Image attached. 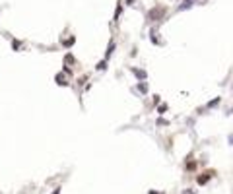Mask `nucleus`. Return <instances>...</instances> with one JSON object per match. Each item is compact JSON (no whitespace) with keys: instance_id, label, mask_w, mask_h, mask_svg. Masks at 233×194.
I'll return each instance as SVG.
<instances>
[{"instance_id":"423d86ee","label":"nucleus","mask_w":233,"mask_h":194,"mask_svg":"<svg viewBox=\"0 0 233 194\" xmlns=\"http://www.w3.org/2000/svg\"><path fill=\"white\" fill-rule=\"evenodd\" d=\"M126 2H128V4H132V2H134V0H126Z\"/></svg>"},{"instance_id":"7ed1b4c3","label":"nucleus","mask_w":233,"mask_h":194,"mask_svg":"<svg viewBox=\"0 0 233 194\" xmlns=\"http://www.w3.org/2000/svg\"><path fill=\"white\" fill-rule=\"evenodd\" d=\"M113 49H115V43H111L109 45V49H107V58L111 56V53H113Z\"/></svg>"},{"instance_id":"20e7f679","label":"nucleus","mask_w":233,"mask_h":194,"mask_svg":"<svg viewBox=\"0 0 233 194\" xmlns=\"http://www.w3.org/2000/svg\"><path fill=\"white\" fill-rule=\"evenodd\" d=\"M105 66H107V62H105V60H101L99 64H97V70H105Z\"/></svg>"},{"instance_id":"f03ea898","label":"nucleus","mask_w":233,"mask_h":194,"mask_svg":"<svg viewBox=\"0 0 233 194\" xmlns=\"http://www.w3.org/2000/svg\"><path fill=\"white\" fill-rule=\"evenodd\" d=\"M132 72H134L136 76H138V78H142V80L146 78V72H144V70H136V68H132Z\"/></svg>"},{"instance_id":"39448f33","label":"nucleus","mask_w":233,"mask_h":194,"mask_svg":"<svg viewBox=\"0 0 233 194\" xmlns=\"http://www.w3.org/2000/svg\"><path fill=\"white\" fill-rule=\"evenodd\" d=\"M138 89H140V91H148V86H146V84H138Z\"/></svg>"},{"instance_id":"f257e3e1","label":"nucleus","mask_w":233,"mask_h":194,"mask_svg":"<svg viewBox=\"0 0 233 194\" xmlns=\"http://www.w3.org/2000/svg\"><path fill=\"white\" fill-rule=\"evenodd\" d=\"M56 84H58V86H68L66 78H64L62 74H58V76H56Z\"/></svg>"}]
</instances>
